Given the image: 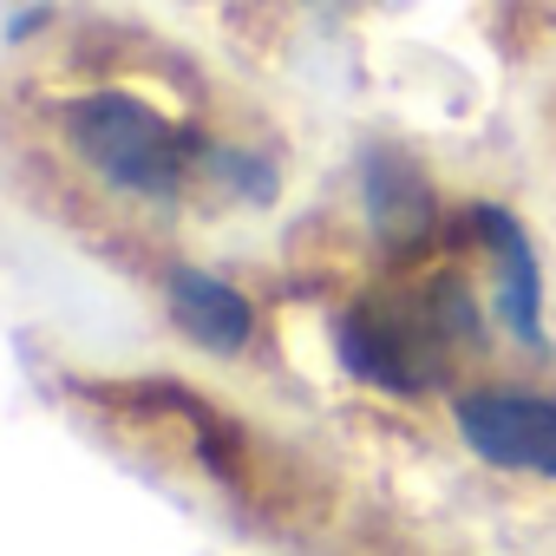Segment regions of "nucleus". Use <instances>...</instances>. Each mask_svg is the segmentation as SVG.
<instances>
[{"mask_svg": "<svg viewBox=\"0 0 556 556\" xmlns=\"http://www.w3.org/2000/svg\"><path fill=\"white\" fill-rule=\"evenodd\" d=\"M458 432L497 471L556 478V400H536V393H465L458 400Z\"/></svg>", "mask_w": 556, "mask_h": 556, "instance_id": "3", "label": "nucleus"}, {"mask_svg": "<svg viewBox=\"0 0 556 556\" xmlns=\"http://www.w3.org/2000/svg\"><path fill=\"white\" fill-rule=\"evenodd\" d=\"M170 315L177 328L210 348V354H242L249 334H255V308L242 289H229L223 275H203V268H177L170 275Z\"/></svg>", "mask_w": 556, "mask_h": 556, "instance_id": "4", "label": "nucleus"}, {"mask_svg": "<svg viewBox=\"0 0 556 556\" xmlns=\"http://www.w3.org/2000/svg\"><path fill=\"white\" fill-rule=\"evenodd\" d=\"M367 210H374V229L400 249V242H419L432 229V190L419 184L413 164L400 157H374L367 164Z\"/></svg>", "mask_w": 556, "mask_h": 556, "instance_id": "6", "label": "nucleus"}, {"mask_svg": "<svg viewBox=\"0 0 556 556\" xmlns=\"http://www.w3.org/2000/svg\"><path fill=\"white\" fill-rule=\"evenodd\" d=\"M66 131H73V151L112 184V190H131V197H164L184 184V164H190V144L184 131L151 112L144 99L131 92H92L66 112Z\"/></svg>", "mask_w": 556, "mask_h": 556, "instance_id": "1", "label": "nucleus"}, {"mask_svg": "<svg viewBox=\"0 0 556 556\" xmlns=\"http://www.w3.org/2000/svg\"><path fill=\"white\" fill-rule=\"evenodd\" d=\"M445 341H471V308L458 289H445L439 302H419V308H354L341 321L348 374L367 387H387V393L432 387Z\"/></svg>", "mask_w": 556, "mask_h": 556, "instance_id": "2", "label": "nucleus"}, {"mask_svg": "<svg viewBox=\"0 0 556 556\" xmlns=\"http://www.w3.org/2000/svg\"><path fill=\"white\" fill-rule=\"evenodd\" d=\"M471 223H478V236H484L491 255H497V315H504V328H510L517 341H536V328H543V282H536L530 236H523L517 216H504V210H478Z\"/></svg>", "mask_w": 556, "mask_h": 556, "instance_id": "5", "label": "nucleus"}]
</instances>
